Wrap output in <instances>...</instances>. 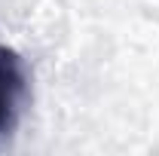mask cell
<instances>
[{
  "instance_id": "6da1fadb",
  "label": "cell",
  "mask_w": 159,
  "mask_h": 156,
  "mask_svg": "<svg viewBox=\"0 0 159 156\" xmlns=\"http://www.w3.org/2000/svg\"><path fill=\"white\" fill-rule=\"evenodd\" d=\"M25 95V74L12 49L0 46V135H6L16 122L19 101Z\"/></svg>"
}]
</instances>
